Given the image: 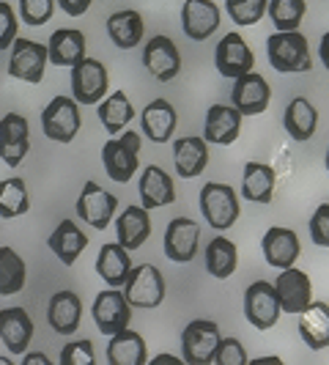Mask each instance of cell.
<instances>
[{
	"mask_svg": "<svg viewBox=\"0 0 329 365\" xmlns=\"http://www.w3.org/2000/svg\"><path fill=\"white\" fill-rule=\"evenodd\" d=\"M305 11H308L305 0H269L266 3V14L272 19L274 31H299Z\"/></svg>",
	"mask_w": 329,
	"mask_h": 365,
	"instance_id": "39",
	"label": "cell"
},
{
	"mask_svg": "<svg viewBox=\"0 0 329 365\" xmlns=\"http://www.w3.org/2000/svg\"><path fill=\"white\" fill-rule=\"evenodd\" d=\"M14 38H17V11L6 0H0V53L9 50Z\"/></svg>",
	"mask_w": 329,
	"mask_h": 365,
	"instance_id": "44",
	"label": "cell"
},
{
	"mask_svg": "<svg viewBox=\"0 0 329 365\" xmlns=\"http://www.w3.org/2000/svg\"><path fill=\"white\" fill-rule=\"evenodd\" d=\"M274 292L280 299V311L283 313H302L313 302V283L310 277L296 269V267H286L280 269L277 280H274Z\"/></svg>",
	"mask_w": 329,
	"mask_h": 365,
	"instance_id": "11",
	"label": "cell"
},
{
	"mask_svg": "<svg viewBox=\"0 0 329 365\" xmlns=\"http://www.w3.org/2000/svg\"><path fill=\"white\" fill-rule=\"evenodd\" d=\"M266 55L269 66L280 74L310 72L313 58L308 50V38L299 31H277L266 38Z\"/></svg>",
	"mask_w": 329,
	"mask_h": 365,
	"instance_id": "1",
	"label": "cell"
},
{
	"mask_svg": "<svg viewBox=\"0 0 329 365\" xmlns=\"http://www.w3.org/2000/svg\"><path fill=\"white\" fill-rule=\"evenodd\" d=\"M129 272H132V256L124 245L118 242H108L99 247L96 256V274L108 283L110 289H124Z\"/></svg>",
	"mask_w": 329,
	"mask_h": 365,
	"instance_id": "21",
	"label": "cell"
},
{
	"mask_svg": "<svg viewBox=\"0 0 329 365\" xmlns=\"http://www.w3.org/2000/svg\"><path fill=\"white\" fill-rule=\"evenodd\" d=\"M31 151V124L19 113H6L0 118V160L17 168Z\"/></svg>",
	"mask_w": 329,
	"mask_h": 365,
	"instance_id": "12",
	"label": "cell"
},
{
	"mask_svg": "<svg viewBox=\"0 0 329 365\" xmlns=\"http://www.w3.org/2000/svg\"><path fill=\"white\" fill-rule=\"evenodd\" d=\"M137 157H140V135L137 132H121L102 146V165H105L110 179L118 184H127L135 176V170L140 168Z\"/></svg>",
	"mask_w": 329,
	"mask_h": 365,
	"instance_id": "2",
	"label": "cell"
},
{
	"mask_svg": "<svg viewBox=\"0 0 329 365\" xmlns=\"http://www.w3.org/2000/svg\"><path fill=\"white\" fill-rule=\"evenodd\" d=\"M47 245L63 267H74L77 258L83 256V250L88 247V234H83V228L74 220H61L58 228L47 239Z\"/></svg>",
	"mask_w": 329,
	"mask_h": 365,
	"instance_id": "22",
	"label": "cell"
},
{
	"mask_svg": "<svg viewBox=\"0 0 329 365\" xmlns=\"http://www.w3.org/2000/svg\"><path fill=\"white\" fill-rule=\"evenodd\" d=\"M236 264L239 250L231 239L214 237L209 242V247H206V269H209L212 277H219V280L231 277V274L236 272Z\"/></svg>",
	"mask_w": 329,
	"mask_h": 365,
	"instance_id": "36",
	"label": "cell"
},
{
	"mask_svg": "<svg viewBox=\"0 0 329 365\" xmlns=\"http://www.w3.org/2000/svg\"><path fill=\"white\" fill-rule=\"evenodd\" d=\"M173 163L182 179L201 176L209 165V143L203 138H179L173 143Z\"/></svg>",
	"mask_w": 329,
	"mask_h": 365,
	"instance_id": "29",
	"label": "cell"
},
{
	"mask_svg": "<svg viewBox=\"0 0 329 365\" xmlns=\"http://www.w3.org/2000/svg\"><path fill=\"white\" fill-rule=\"evenodd\" d=\"M0 341L11 354H25L33 341V322L25 308H6L0 311Z\"/></svg>",
	"mask_w": 329,
	"mask_h": 365,
	"instance_id": "23",
	"label": "cell"
},
{
	"mask_svg": "<svg viewBox=\"0 0 329 365\" xmlns=\"http://www.w3.org/2000/svg\"><path fill=\"white\" fill-rule=\"evenodd\" d=\"M151 363L162 365V363H184V360H182V357H170V354H160V357H154Z\"/></svg>",
	"mask_w": 329,
	"mask_h": 365,
	"instance_id": "49",
	"label": "cell"
},
{
	"mask_svg": "<svg viewBox=\"0 0 329 365\" xmlns=\"http://www.w3.org/2000/svg\"><path fill=\"white\" fill-rule=\"evenodd\" d=\"M148 360L146 341L140 332L135 329H118L115 335H110L108 344V363L110 365H143Z\"/></svg>",
	"mask_w": 329,
	"mask_h": 365,
	"instance_id": "28",
	"label": "cell"
},
{
	"mask_svg": "<svg viewBox=\"0 0 329 365\" xmlns=\"http://www.w3.org/2000/svg\"><path fill=\"white\" fill-rule=\"evenodd\" d=\"M58 6L63 9V14L69 17H83L91 9V0H58Z\"/></svg>",
	"mask_w": 329,
	"mask_h": 365,
	"instance_id": "46",
	"label": "cell"
},
{
	"mask_svg": "<svg viewBox=\"0 0 329 365\" xmlns=\"http://www.w3.org/2000/svg\"><path fill=\"white\" fill-rule=\"evenodd\" d=\"M108 66L96 58H83L72 66V99L77 105H99L108 93Z\"/></svg>",
	"mask_w": 329,
	"mask_h": 365,
	"instance_id": "6",
	"label": "cell"
},
{
	"mask_svg": "<svg viewBox=\"0 0 329 365\" xmlns=\"http://www.w3.org/2000/svg\"><path fill=\"white\" fill-rule=\"evenodd\" d=\"M327 170H329V148H327Z\"/></svg>",
	"mask_w": 329,
	"mask_h": 365,
	"instance_id": "51",
	"label": "cell"
},
{
	"mask_svg": "<svg viewBox=\"0 0 329 365\" xmlns=\"http://www.w3.org/2000/svg\"><path fill=\"white\" fill-rule=\"evenodd\" d=\"M0 365H11V360L9 357H0Z\"/></svg>",
	"mask_w": 329,
	"mask_h": 365,
	"instance_id": "50",
	"label": "cell"
},
{
	"mask_svg": "<svg viewBox=\"0 0 329 365\" xmlns=\"http://www.w3.org/2000/svg\"><path fill=\"white\" fill-rule=\"evenodd\" d=\"M28 212H31V195H28L25 179H19V176L3 179L0 182V215L6 220H14Z\"/></svg>",
	"mask_w": 329,
	"mask_h": 365,
	"instance_id": "37",
	"label": "cell"
},
{
	"mask_svg": "<svg viewBox=\"0 0 329 365\" xmlns=\"http://www.w3.org/2000/svg\"><path fill=\"white\" fill-rule=\"evenodd\" d=\"M272 102V88L269 83L258 72H244L241 77L234 80V91H231V105L241 113V115H261Z\"/></svg>",
	"mask_w": 329,
	"mask_h": 365,
	"instance_id": "14",
	"label": "cell"
},
{
	"mask_svg": "<svg viewBox=\"0 0 329 365\" xmlns=\"http://www.w3.org/2000/svg\"><path fill=\"white\" fill-rule=\"evenodd\" d=\"M83 319V302L74 292H55L47 305V322L58 335H74Z\"/></svg>",
	"mask_w": 329,
	"mask_h": 365,
	"instance_id": "24",
	"label": "cell"
},
{
	"mask_svg": "<svg viewBox=\"0 0 329 365\" xmlns=\"http://www.w3.org/2000/svg\"><path fill=\"white\" fill-rule=\"evenodd\" d=\"M253 63H256V55L239 34H228L219 38L217 50H214V66L222 77L236 80L244 72H250Z\"/></svg>",
	"mask_w": 329,
	"mask_h": 365,
	"instance_id": "17",
	"label": "cell"
},
{
	"mask_svg": "<svg viewBox=\"0 0 329 365\" xmlns=\"http://www.w3.org/2000/svg\"><path fill=\"white\" fill-rule=\"evenodd\" d=\"M50 365V357L47 354H22V365Z\"/></svg>",
	"mask_w": 329,
	"mask_h": 365,
	"instance_id": "48",
	"label": "cell"
},
{
	"mask_svg": "<svg viewBox=\"0 0 329 365\" xmlns=\"http://www.w3.org/2000/svg\"><path fill=\"white\" fill-rule=\"evenodd\" d=\"M124 297L129 299V305L135 308H160L164 299V277L154 264H140L132 267L127 283H124Z\"/></svg>",
	"mask_w": 329,
	"mask_h": 365,
	"instance_id": "5",
	"label": "cell"
},
{
	"mask_svg": "<svg viewBox=\"0 0 329 365\" xmlns=\"http://www.w3.org/2000/svg\"><path fill=\"white\" fill-rule=\"evenodd\" d=\"M201 212H203V217H206V222H209L214 231H228L239 220V212H241L234 187L219 184V182L203 184Z\"/></svg>",
	"mask_w": 329,
	"mask_h": 365,
	"instance_id": "4",
	"label": "cell"
},
{
	"mask_svg": "<svg viewBox=\"0 0 329 365\" xmlns=\"http://www.w3.org/2000/svg\"><path fill=\"white\" fill-rule=\"evenodd\" d=\"M261 250L266 256V264L269 267H277V269H286V267H293L296 258H299V237L293 234L291 228H280L274 225L263 234V242H261Z\"/></svg>",
	"mask_w": 329,
	"mask_h": 365,
	"instance_id": "20",
	"label": "cell"
},
{
	"mask_svg": "<svg viewBox=\"0 0 329 365\" xmlns=\"http://www.w3.org/2000/svg\"><path fill=\"white\" fill-rule=\"evenodd\" d=\"M143 66L148 69V74L160 83L173 80L176 74L182 72V55L179 47L170 36H151L146 41L143 50Z\"/></svg>",
	"mask_w": 329,
	"mask_h": 365,
	"instance_id": "16",
	"label": "cell"
},
{
	"mask_svg": "<svg viewBox=\"0 0 329 365\" xmlns=\"http://www.w3.org/2000/svg\"><path fill=\"white\" fill-rule=\"evenodd\" d=\"M143 34H146V25L135 9H124V11H115L108 17V36L113 38V44L118 50L137 47L143 41Z\"/></svg>",
	"mask_w": 329,
	"mask_h": 365,
	"instance_id": "32",
	"label": "cell"
},
{
	"mask_svg": "<svg viewBox=\"0 0 329 365\" xmlns=\"http://www.w3.org/2000/svg\"><path fill=\"white\" fill-rule=\"evenodd\" d=\"M53 9H55V0H19V14H22V19L31 28L47 25L50 17H53Z\"/></svg>",
	"mask_w": 329,
	"mask_h": 365,
	"instance_id": "41",
	"label": "cell"
},
{
	"mask_svg": "<svg viewBox=\"0 0 329 365\" xmlns=\"http://www.w3.org/2000/svg\"><path fill=\"white\" fill-rule=\"evenodd\" d=\"M140 124H143V135L151 143H167L176 132V110L164 99H154L143 108Z\"/></svg>",
	"mask_w": 329,
	"mask_h": 365,
	"instance_id": "27",
	"label": "cell"
},
{
	"mask_svg": "<svg viewBox=\"0 0 329 365\" xmlns=\"http://www.w3.org/2000/svg\"><path fill=\"white\" fill-rule=\"evenodd\" d=\"M217 365H244L247 363V351L239 344L236 338H219L217 349H214V360Z\"/></svg>",
	"mask_w": 329,
	"mask_h": 365,
	"instance_id": "43",
	"label": "cell"
},
{
	"mask_svg": "<svg viewBox=\"0 0 329 365\" xmlns=\"http://www.w3.org/2000/svg\"><path fill=\"white\" fill-rule=\"evenodd\" d=\"M132 118H135V108H132V102H129V96L124 91L110 93L108 99L99 102V121L113 138L121 135Z\"/></svg>",
	"mask_w": 329,
	"mask_h": 365,
	"instance_id": "35",
	"label": "cell"
},
{
	"mask_svg": "<svg viewBox=\"0 0 329 365\" xmlns=\"http://www.w3.org/2000/svg\"><path fill=\"white\" fill-rule=\"evenodd\" d=\"M219 327L209 319L189 322L182 332V360L187 365H209L219 344Z\"/></svg>",
	"mask_w": 329,
	"mask_h": 365,
	"instance_id": "7",
	"label": "cell"
},
{
	"mask_svg": "<svg viewBox=\"0 0 329 365\" xmlns=\"http://www.w3.org/2000/svg\"><path fill=\"white\" fill-rule=\"evenodd\" d=\"M318 55H321V63H324V69L329 72V31L324 34V38H321V47H318Z\"/></svg>",
	"mask_w": 329,
	"mask_h": 365,
	"instance_id": "47",
	"label": "cell"
},
{
	"mask_svg": "<svg viewBox=\"0 0 329 365\" xmlns=\"http://www.w3.org/2000/svg\"><path fill=\"white\" fill-rule=\"evenodd\" d=\"M274 168L266 163H247L241 176V195L253 203H272L274 198Z\"/></svg>",
	"mask_w": 329,
	"mask_h": 365,
	"instance_id": "33",
	"label": "cell"
},
{
	"mask_svg": "<svg viewBox=\"0 0 329 365\" xmlns=\"http://www.w3.org/2000/svg\"><path fill=\"white\" fill-rule=\"evenodd\" d=\"M91 316L96 329L110 338L118 329L129 327V322H132V305H129V299L124 297L121 289H108V292L96 294Z\"/></svg>",
	"mask_w": 329,
	"mask_h": 365,
	"instance_id": "8",
	"label": "cell"
},
{
	"mask_svg": "<svg viewBox=\"0 0 329 365\" xmlns=\"http://www.w3.org/2000/svg\"><path fill=\"white\" fill-rule=\"evenodd\" d=\"M140 201H143V209H160V206H170L176 201V187H173V179L164 173L160 165H148L143 168V176H140Z\"/></svg>",
	"mask_w": 329,
	"mask_h": 365,
	"instance_id": "25",
	"label": "cell"
},
{
	"mask_svg": "<svg viewBox=\"0 0 329 365\" xmlns=\"http://www.w3.org/2000/svg\"><path fill=\"white\" fill-rule=\"evenodd\" d=\"M115 237H118V245H124L127 250L143 247V242L151 237L148 209H143V206H127L121 212V217L115 220Z\"/></svg>",
	"mask_w": 329,
	"mask_h": 365,
	"instance_id": "30",
	"label": "cell"
},
{
	"mask_svg": "<svg viewBox=\"0 0 329 365\" xmlns=\"http://www.w3.org/2000/svg\"><path fill=\"white\" fill-rule=\"evenodd\" d=\"M310 239L318 247H329V203H321L310 217Z\"/></svg>",
	"mask_w": 329,
	"mask_h": 365,
	"instance_id": "45",
	"label": "cell"
},
{
	"mask_svg": "<svg viewBox=\"0 0 329 365\" xmlns=\"http://www.w3.org/2000/svg\"><path fill=\"white\" fill-rule=\"evenodd\" d=\"M28 269L25 261L11 247H0V297H11L25 289Z\"/></svg>",
	"mask_w": 329,
	"mask_h": 365,
	"instance_id": "38",
	"label": "cell"
},
{
	"mask_svg": "<svg viewBox=\"0 0 329 365\" xmlns=\"http://www.w3.org/2000/svg\"><path fill=\"white\" fill-rule=\"evenodd\" d=\"M283 124H286V132L291 135L296 143H305L315 135V127H318V110L313 102H308L305 96H296L291 99V105L286 108V115H283Z\"/></svg>",
	"mask_w": 329,
	"mask_h": 365,
	"instance_id": "34",
	"label": "cell"
},
{
	"mask_svg": "<svg viewBox=\"0 0 329 365\" xmlns=\"http://www.w3.org/2000/svg\"><path fill=\"white\" fill-rule=\"evenodd\" d=\"M47 44H38L31 38H14L11 44V58H9V74L22 83H41L44 69H47Z\"/></svg>",
	"mask_w": 329,
	"mask_h": 365,
	"instance_id": "9",
	"label": "cell"
},
{
	"mask_svg": "<svg viewBox=\"0 0 329 365\" xmlns=\"http://www.w3.org/2000/svg\"><path fill=\"white\" fill-rule=\"evenodd\" d=\"M115 209H118V198L113 192L102 190L96 182L83 184V192L77 198V217L83 220V222H88L91 228L105 231L110 225V220H113V215H115Z\"/></svg>",
	"mask_w": 329,
	"mask_h": 365,
	"instance_id": "13",
	"label": "cell"
},
{
	"mask_svg": "<svg viewBox=\"0 0 329 365\" xmlns=\"http://www.w3.org/2000/svg\"><path fill=\"white\" fill-rule=\"evenodd\" d=\"M266 3L269 0H225V9L236 25L247 28V25H256L266 14Z\"/></svg>",
	"mask_w": 329,
	"mask_h": 365,
	"instance_id": "40",
	"label": "cell"
},
{
	"mask_svg": "<svg viewBox=\"0 0 329 365\" xmlns=\"http://www.w3.org/2000/svg\"><path fill=\"white\" fill-rule=\"evenodd\" d=\"M280 299L272 283L256 280L247 292H244V316L256 329H272L280 319Z\"/></svg>",
	"mask_w": 329,
	"mask_h": 365,
	"instance_id": "10",
	"label": "cell"
},
{
	"mask_svg": "<svg viewBox=\"0 0 329 365\" xmlns=\"http://www.w3.org/2000/svg\"><path fill=\"white\" fill-rule=\"evenodd\" d=\"M93 360H96V354H93V344L88 338L66 344L61 351V365H93Z\"/></svg>",
	"mask_w": 329,
	"mask_h": 365,
	"instance_id": "42",
	"label": "cell"
},
{
	"mask_svg": "<svg viewBox=\"0 0 329 365\" xmlns=\"http://www.w3.org/2000/svg\"><path fill=\"white\" fill-rule=\"evenodd\" d=\"M182 28L195 41L209 38L219 28V6L214 0H187L182 9Z\"/></svg>",
	"mask_w": 329,
	"mask_h": 365,
	"instance_id": "19",
	"label": "cell"
},
{
	"mask_svg": "<svg viewBox=\"0 0 329 365\" xmlns=\"http://www.w3.org/2000/svg\"><path fill=\"white\" fill-rule=\"evenodd\" d=\"M299 316V338L313 349L329 346V305L327 302H310Z\"/></svg>",
	"mask_w": 329,
	"mask_h": 365,
	"instance_id": "31",
	"label": "cell"
},
{
	"mask_svg": "<svg viewBox=\"0 0 329 365\" xmlns=\"http://www.w3.org/2000/svg\"><path fill=\"white\" fill-rule=\"evenodd\" d=\"M201 225L189 217H176L164 228V256L176 264H189L198 253Z\"/></svg>",
	"mask_w": 329,
	"mask_h": 365,
	"instance_id": "15",
	"label": "cell"
},
{
	"mask_svg": "<svg viewBox=\"0 0 329 365\" xmlns=\"http://www.w3.org/2000/svg\"><path fill=\"white\" fill-rule=\"evenodd\" d=\"M241 113L234 105H212L203 124V140L212 146H231L241 132Z\"/></svg>",
	"mask_w": 329,
	"mask_h": 365,
	"instance_id": "18",
	"label": "cell"
},
{
	"mask_svg": "<svg viewBox=\"0 0 329 365\" xmlns=\"http://www.w3.org/2000/svg\"><path fill=\"white\" fill-rule=\"evenodd\" d=\"M83 127L80 108L72 96H55L47 108L41 110V129L44 138L55 143H72Z\"/></svg>",
	"mask_w": 329,
	"mask_h": 365,
	"instance_id": "3",
	"label": "cell"
},
{
	"mask_svg": "<svg viewBox=\"0 0 329 365\" xmlns=\"http://www.w3.org/2000/svg\"><path fill=\"white\" fill-rule=\"evenodd\" d=\"M47 58L55 66H69L85 58V34L77 28H58L47 41Z\"/></svg>",
	"mask_w": 329,
	"mask_h": 365,
	"instance_id": "26",
	"label": "cell"
}]
</instances>
